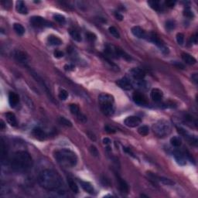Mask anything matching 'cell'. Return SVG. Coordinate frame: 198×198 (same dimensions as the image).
Returning a JSON list of instances; mask_svg holds the SVG:
<instances>
[{
	"mask_svg": "<svg viewBox=\"0 0 198 198\" xmlns=\"http://www.w3.org/2000/svg\"><path fill=\"white\" fill-rule=\"evenodd\" d=\"M38 181L39 185L48 191H55L61 195L65 194L62 178L54 170L46 169L41 171L38 176Z\"/></svg>",
	"mask_w": 198,
	"mask_h": 198,
	"instance_id": "cell-1",
	"label": "cell"
},
{
	"mask_svg": "<svg viewBox=\"0 0 198 198\" xmlns=\"http://www.w3.org/2000/svg\"><path fill=\"white\" fill-rule=\"evenodd\" d=\"M33 161L31 156L25 151L15 152L11 159V167L14 171L23 173L33 167Z\"/></svg>",
	"mask_w": 198,
	"mask_h": 198,
	"instance_id": "cell-2",
	"label": "cell"
},
{
	"mask_svg": "<svg viewBox=\"0 0 198 198\" xmlns=\"http://www.w3.org/2000/svg\"><path fill=\"white\" fill-rule=\"evenodd\" d=\"M54 158L60 166L66 168L74 167L78 163V156L75 152L68 149H61L54 152Z\"/></svg>",
	"mask_w": 198,
	"mask_h": 198,
	"instance_id": "cell-3",
	"label": "cell"
},
{
	"mask_svg": "<svg viewBox=\"0 0 198 198\" xmlns=\"http://www.w3.org/2000/svg\"><path fill=\"white\" fill-rule=\"evenodd\" d=\"M172 125L167 120H159L152 125V131L157 137L163 138L171 132Z\"/></svg>",
	"mask_w": 198,
	"mask_h": 198,
	"instance_id": "cell-4",
	"label": "cell"
},
{
	"mask_svg": "<svg viewBox=\"0 0 198 198\" xmlns=\"http://www.w3.org/2000/svg\"><path fill=\"white\" fill-rule=\"evenodd\" d=\"M30 23L33 26L38 28L52 26V23L41 16H33L30 18Z\"/></svg>",
	"mask_w": 198,
	"mask_h": 198,
	"instance_id": "cell-5",
	"label": "cell"
},
{
	"mask_svg": "<svg viewBox=\"0 0 198 198\" xmlns=\"http://www.w3.org/2000/svg\"><path fill=\"white\" fill-rule=\"evenodd\" d=\"M149 39H150V41H152V43H154V44L161 50V51L163 53H169L168 47L166 46V45L162 42L161 39H159V37H157V35H156L155 33H150V35L149 36Z\"/></svg>",
	"mask_w": 198,
	"mask_h": 198,
	"instance_id": "cell-6",
	"label": "cell"
},
{
	"mask_svg": "<svg viewBox=\"0 0 198 198\" xmlns=\"http://www.w3.org/2000/svg\"><path fill=\"white\" fill-rule=\"evenodd\" d=\"M30 73H31V74H32V76L36 80H37V81H38V82L41 84L43 88H44V90L46 91V94L49 95L50 98H51L52 101H53V95H52V94H51V91H49V88L47 87V85H46V84L45 83V81H44V80H43V79H42L41 78H40V77L37 74V73H36V72L33 71H30Z\"/></svg>",
	"mask_w": 198,
	"mask_h": 198,
	"instance_id": "cell-7",
	"label": "cell"
},
{
	"mask_svg": "<svg viewBox=\"0 0 198 198\" xmlns=\"http://www.w3.org/2000/svg\"><path fill=\"white\" fill-rule=\"evenodd\" d=\"M140 123V118L137 117V116H134V115L127 117L124 121V124L126 126L130 127V128H135V127L138 126Z\"/></svg>",
	"mask_w": 198,
	"mask_h": 198,
	"instance_id": "cell-8",
	"label": "cell"
},
{
	"mask_svg": "<svg viewBox=\"0 0 198 198\" xmlns=\"http://www.w3.org/2000/svg\"><path fill=\"white\" fill-rule=\"evenodd\" d=\"M177 129H178V132H179L180 135L183 136V137H184V138H186V139H187V140L188 141L190 144L194 145H197V138L196 136H191L190 134H189V132H187L183 129H181V128H177Z\"/></svg>",
	"mask_w": 198,
	"mask_h": 198,
	"instance_id": "cell-9",
	"label": "cell"
},
{
	"mask_svg": "<svg viewBox=\"0 0 198 198\" xmlns=\"http://www.w3.org/2000/svg\"><path fill=\"white\" fill-rule=\"evenodd\" d=\"M132 99L134 102L138 105H147V100L145 98V95H143L142 93L136 91L132 95Z\"/></svg>",
	"mask_w": 198,
	"mask_h": 198,
	"instance_id": "cell-10",
	"label": "cell"
},
{
	"mask_svg": "<svg viewBox=\"0 0 198 198\" xmlns=\"http://www.w3.org/2000/svg\"><path fill=\"white\" fill-rule=\"evenodd\" d=\"M116 84L118 86H119L120 88L125 91H130L132 89V84L131 81H129L127 78H122L116 81Z\"/></svg>",
	"mask_w": 198,
	"mask_h": 198,
	"instance_id": "cell-11",
	"label": "cell"
},
{
	"mask_svg": "<svg viewBox=\"0 0 198 198\" xmlns=\"http://www.w3.org/2000/svg\"><path fill=\"white\" fill-rule=\"evenodd\" d=\"M101 109L102 112L107 116H111L115 112V108H114V103L101 104L100 105Z\"/></svg>",
	"mask_w": 198,
	"mask_h": 198,
	"instance_id": "cell-12",
	"label": "cell"
},
{
	"mask_svg": "<svg viewBox=\"0 0 198 198\" xmlns=\"http://www.w3.org/2000/svg\"><path fill=\"white\" fill-rule=\"evenodd\" d=\"M131 75L132 76L135 80H137V81H142L144 79L145 76V71H143V69L141 68H138V67H136V68H133L132 70H131Z\"/></svg>",
	"mask_w": 198,
	"mask_h": 198,
	"instance_id": "cell-13",
	"label": "cell"
},
{
	"mask_svg": "<svg viewBox=\"0 0 198 198\" xmlns=\"http://www.w3.org/2000/svg\"><path fill=\"white\" fill-rule=\"evenodd\" d=\"M173 156L175 158L177 163L180 166H185L187 164L186 157H185L184 154L182 152H180V150H175L173 152Z\"/></svg>",
	"mask_w": 198,
	"mask_h": 198,
	"instance_id": "cell-14",
	"label": "cell"
},
{
	"mask_svg": "<svg viewBox=\"0 0 198 198\" xmlns=\"http://www.w3.org/2000/svg\"><path fill=\"white\" fill-rule=\"evenodd\" d=\"M116 176V179H117V182L118 183V187H119L120 190L122 193H125L127 194L129 192V186L127 184V183L122 179L119 175H118L117 173H115Z\"/></svg>",
	"mask_w": 198,
	"mask_h": 198,
	"instance_id": "cell-15",
	"label": "cell"
},
{
	"mask_svg": "<svg viewBox=\"0 0 198 198\" xmlns=\"http://www.w3.org/2000/svg\"><path fill=\"white\" fill-rule=\"evenodd\" d=\"M150 97L154 101H160L163 98V93L161 90H159L158 88H154L152 89L151 93H150Z\"/></svg>",
	"mask_w": 198,
	"mask_h": 198,
	"instance_id": "cell-16",
	"label": "cell"
},
{
	"mask_svg": "<svg viewBox=\"0 0 198 198\" xmlns=\"http://www.w3.org/2000/svg\"><path fill=\"white\" fill-rule=\"evenodd\" d=\"M32 134L33 136H34L35 138L38 139V140L43 141L46 138V134L44 132V130L39 128V127H36V128L33 129Z\"/></svg>",
	"mask_w": 198,
	"mask_h": 198,
	"instance_id": "cell-17",
	"label": "cell"
},
{
	"mask_svg": "<svg viewBox=\"0 0 198 198\" xmlns=\"http://www.w3.org/2000/svg\"><path fill=\"white\" fill-rule=\"evenodd\" d=\"M14 57L18 62L21 64H26L27 62V56L26 55L25 53H23V51H16L14 52Z\"/></svg>",
	"mask_w": 198,
	"mask_h": 198,
	"instance_id": "cell-18",
	"label": "cell"
},
{
	"mask_svg": "<svg viewBox=\"0 0 198 198\" xmlns=\"http://www.w3.org/2000/svg\"><path fill=\"white\" fill-rule=\"evenodd\" d=\"M132 33L135 36V37H138L139 39L142 38H145L146 37V34L145 32L144 31L143 29L140 27V26H134L132 28Z\"/></svg>",
	"mask_w": 198,
	"mask_h": 198,
	"instance_id": "cell-19",
	"label": "cell"
},
{
	"mask_svg": "<svg viewBox=\"0 0 198 198\" xmlns=\"http://www.w3.org/2000/svg\"><path fill=\"white\" fill-rule=\"evenodd\" d=\"M99 103L101 104H108V103H114V98L111 95L108 94H101L98 97Z\"/></svg>",
	"mask_w": 198,
	"mask_h": 198,
	"instance_id": "cell-20",
	"label": "cell"
},
{
	"mask_svg": "<svg viewBox=\"0 0 198 198\" xmlns=\"http://www.w3.org/2000/svg\"><path fill=\"white\" fill-rule=\"evenodd\" d=\"M19 102V97L17 94L10 92L9 95V103L12 108H15Z\"/></svg>",
	"mask_w": 198,
	"mask_h": 198,
	"instance_id": "cell-21",
	"label": "cell"
},
{
	"mask_svg": "<svg viewBox=\"0 0 198 198\" xmlns=\"http://www.w3.org/2000/svg\"><path fill=\"white\" fill-rule=\"evenodd\" d=\"M16 11L18 12L19 13L23 14V15H26L28 13V9L27 7L26 6L25 3L23 1H18L16 2Z\"/></svg>",
	"mask_w": 198,
	"mask_h": 198,
	"instance_id": "cell-22",
	"label": "cell"
},
{
	"mask_svg": "<svg viewBox=\"0 0 198 198\" xmlns=\"http://www.w3.org/2000/svg\"><path fill=\"white\" fill-rule=\"evenodd\" d=\"M181 57H182L183 60L186 64H187L193 65V64H195L197 63L196 59H195L193 56L189 54V53H183Z\"/></svg>",
	"mask_w": 198,
	"mask_h": 198,
	"instance_id": "cell-23",
	"label": "cell"
},
{
	"mask_svg": "<svg viewBox=\"0 0 198 198\" xmlns=\"http://www.w3.org/2000/svg\"><path fill=\"white\" fill-rule=\"evenodd\" d=\"M6 118L7 122L9 123L11 126L16 127L17 125V120H16V115L12 112L6 113Z\"/></svg>",
	"mask_w": 198,
	"mask_h": 198,
	"instance_id": "cell-24",
	"label": "cell"
},
{
	"mask_svg": "<svg viewBox=\"0 0 198 198\" xmlns=\"http://www.w3.org/2000/svg\"><path fill=\"white\" fill-rule=\"evenodd\" d=\"M80 183H81V187H82L87 193L91 194H93L95 193V189H94V187H93L92 184H91V183L87 182V181H80Z\"/></svg>",
	"mask_w": 198,
	"mask_h": 198,
	"instance_id": "cell-25",
	"label": "cell"
},
{
	"mask_svg": "<svg viewBox=\"0 0 198 198\" xmlns=\"http://www.w3.org/2000/svg\"><path fill=\"white\" fill-rule=\"evenodd\" d=\"M47 41H48L49 44H51L52 46H59V45L62 44V40L59 37L53 36V35L49 36Z\"/></svg>",
	"mask_w": 198,
	"mask_h": 198,
	"instance_id": "cell-26",
	"label": "cell"
},
{
	"mask_svg": "<svg viewBox=\"0 0 198 198\" xmlns=\"http://www.w3.org/2000/svg\"><path fill=\"white\" fill-rule=\"evenodd\" d=\"M170 144L174 147H180L182 144V139L179 136H173L170 138Z\"/></svg>",
	"mask_w": 198,
	"mask_h": 198,
	"instance_id": "cell-27",
	"label": "cell"
},
{
	"mask_svg": "<svg viewBox=\"0 0 198 198\" xmlns=\"http://www.w3.org/2000/svg\"><path fill=\"white\" fill-rule=\"evenodd\" d=\"M152 175L153 177L156 178V180H158V181L163 183L165 185H173L175 183L173 181H172V180H170V179H167V178L162 177H156V176L153 175V174H152Z\"/></svg>",
	"mask_w": 198,
	"mask_h": 198,
	"instance_id": "cell-28",
	"label": "cell"
},
{
	"mask_svg": "<svg viewBox=\"0 0 198 198\" xmlns=\"http://www.w3.org/2000/svg\"><path fill=\"white\" fill-rule=\"evenodd\" d=\"M13 29L15 32L19 35V36H23L25 33V29L23 26L19 24V23H14Z\"/></svg>",
	"mask_w": 198,
	"mask_h": 198,
	"instance_id": "cell-29",
	"label": "cell"
},
{
	"mask_svg": "<svg viewBox=\"0 0 198 198\" xmlns=\"http://www.w3.org/2000/svg\"><path fill=\"white\" fill-rule=\"evenodd\" d=\"M70 111H71V112L73 115H76L77 118H78L79 116L81 115L80 108H79L78 106L77 105H75V104H72V105H70Z\"/></svg>",
	"mask_w": 198,
	"mask_h": 198,
	"instance_id": "cell-30",
	"label": "cell"
},
{
	"mask_svg": "<svg viewBox=\"0 0 198 198\" xmlns=\"http://www.w3.org/2000/svg\"><path fill=\"white\" fill-rule=\"evenodd\" d=\"M67 182H68V185H69L70 189L72 191L74 192V193H75V194L78 193L79 188H78V187L77 183L74 182V180H72V179H68Z\"/></svg>",
	"mask_w": 198,
	"mask_h": 198,
	"instance_id": "cell-31",
	"label": "cell"
},
{
	"mask_svg": "<svg viewBox=\"0 0 198 198\" xmlns=\"http://www.w3.org/2000/svg\"><path fill=\"white\" fill-rule=\"evenodd\" d=\"M148 4L152 9L156 11H161V6L159 1H148Z\"/></svg>",
	"mask_w": 198,
	"mask_h": 198,
	"instance_id": "cell-32",
	"label": "cell"
},
{
	"mask_svg": "<svg viewBox=\"0 0 198 198\" xmlns=\"http://www.w3.org/2000/svg\"><path fill=\"white\" fill-rule=\"evenodd\" d=\"M1 154H2V162L3 163L5 161V159H6L7 157L6 147L5 145L3 138H2V140H1Z\"/></svg>",
	"mask_w": 198,
	"mask_h": 198,
	"instance_id": "cell-33",
	"label": "cell"
},
{
	"mask_svg": "<svg viewBox=\"0 0 198 198\" xmlns=\"http://www.w3.org/2000/svg\"><path fill=\"white\" fill-rule=\"evenodd\" d=\"M70 34H71V37L74 40H76L78 42L81 41V36L79 33L78 31H77L75 30H70Z\"/></svg>",
	"mask_w": 198,
	"mask_h": 198,
	"instance_id": "cell-34",
	"label": "cell"
},
{
	"mask_svg": "<svg viewBox=\"0 0 198 198\" xmlns=\"http://www.w3.org/2000/svg\"><path fill=\"white\" fill-rule=\"evenodd\" d=\"M53 19L56 22H57L58 23H60L61 25L64 24L66 23V19L64 16L60 15V14H54L53 15Z\"/></svg>",
	"mask_w": 198,
	"mask_h": 198,
	"instance_id": "cell-35",
	"label": "cell"
},
{
	"mask_svg": "<svg viewBox=\"0 0 198 198\" xmlns=\"http://www.w3.org/2000/svg\"><path fill=\"white\" fill-rule=\"evenodd\" d=\"M58 121L60 122V124H61L62 125H64L66 127H72L71 122L69 121L68 119H67L66 118L60 117L58 118Z\"/></svg>",
	"mask_w": 198,
	"mask_h": 198,
	"instance_id": "cell-36",
	"label": "cell"
},
{
	"mask_svg": "<svg viewBox=\"0 0 198 198\" xmlns=\"http://www.w3.org/2000/svg\"><path fill=\"white\" fill-rule=\"evenodd\" d=\"M138 132L141 136H145L149 134L150 129H149V127H148L147 125H143V126H141L140 128L138 129Z\"/></svg>",
	"mask_w": 198,
	"mask_h": 198,
	"instance_id": "cell-37",
	"label": "cell"
},
{
	"mask_svg": "<svg viewBox=\"0 0 198 198\" xmlns=\"http://www.w3.org/2000/svg\"><path fill=\"white\" fill-rule=\"evenodd\" d=\"M183 16L189 19H193L194 17V12H193V11L190 9V8L187 7V8H185V9L183 10Z\"/></svg>",
	"mask_w": 198,
	"mask_h": 198,
	"instance_id": "cell-38",
	"label": "cell"
},
{
	"mask_svg": "<svg viewBox=\"0 0 198 198\" xmlns=\"http://www.w3.org/2000/svg\"><path fill=\"white\" fill-rule=\"evenodd\" d=\"M109 32H110L111 34L112 35L113 37H115V38H118V39L120 38L119 32L118 31V30L115 27V26H110V27H109Z\"/></svg>",
	"mask_w": 198,
	"mask_h": 198,
	"instance_id": "cell-39",
	"label": "cell"
},
{
	"mask_svg": "<svg viewBox=\"0 0 198 198\" xmlns=\"http://www.w3.org/2000/svg\"><path fill=\"white\" fill-rule=\"evenodd\" d=\"M175 23L173 22V20H169L166 23V30H169V31H171L175 29Z\"/></svg>",
	"mask_w": 198,
	"mask_h": 198,
	"instance_id": "cell-40",
	"label": "cell"
},
{
	"mask_svg": "<svg viewBox=\"0 0 198 198\" xmlns=\"http://www.w3.org/2000/svg\"><path fill=\"white\" fill-rule=\"evenodd\" d=\"M58 97H59V98H60V100H64H64H66V99L68 98V93H67V91L66 90L62 89V90L60 91V93H59Z\"/></svg>",
	"mask_w": 198,
	"mask_h": 198,
	"instance_id": "cell-41",
	"label": "cell"
},
{
	"mask_svg": "<svg viewBox=\"0 0 198 198\" xmlns=\"http://www.w3.org/2000/svg\"><path fill=\"white\" fill-rule=\"evenodd\" d=\"M177 41L180 45H182L184 43V35L181 33H177Z\"/></svg>",
	"mask_w": 198,
	"mask_h": 198,
	"instance_id": "cell-42",
	"label": "cell"
},
{
	"mask_svg": "<svg viewBox=\"0 0 198 198\" xmlns=\"http://www.w3.org/2000/svg\"><path fill=\"white\" fill-rule=\"evenodd\" d=\"M86 37H87V39L91 42L95 41L96 39H97L96 35H95V33H90V32L87 33V34H86Z\"/></svg>",
	"mask_w": 198,
	"mask_h": 198,
	"instance_id": "cell-43",
	"label": "cell"
},
{
	"mask_svg": "<svg viewBox=\"0 0 198 198\" xmlns=\"http://www.w3.org/2000/svg\"><path fill=\"white\" fill-rule=\"evenodd\" d=\"M90 152L94 156H98L99 152L98 149L95 147V145H91L90 146Z\"/></svg>",
	"mask_w": 198,
	"mask_h": 198,
	"instance_id": "cell-44",
	"label": "cell"
},
{
	"mask_svg": "<svg viewBox=\"0 0 198 198\" xmlns=\"http://www.w3.org/2000/svg\"><path fill=\"white\" fill-rule=\"evenodd\" d=\"M165 5L168 8H173V7L175 6L176 2L175 1H173V0H167V1L165 2Z\"/></svg>",
	"mask_w": 198,
	"mask_h": 198,
	"instance_id": "cell-45",
	"label": "cell"
},
{
	"mask_svg": "<svg viewBox=\"0 0 198 198\" xmlns=\"http://www.w3.org/2000/svg\"><path fill=\"white\" fill-rule=\"evenodd\" d=\"M53 54H54V57L57 58H61L64 57V53H63L62 51H59V50H56V51H54Z\"/></svg>",
	"mask_w": 198,
	"mask_h": 198,
	"instance_id": "cell-46",
	"label": "cell"
},
{
	"mask_svg": "<svg viewBox=\"0 0 198 198\" xmlns=\"http://www.w3.org/2000/svg\"><path fill=\"white\" fill-rule=\"evenodd\" d=\"M173 64L176 67H177V68H179V69H181V70H183L185 69V66L183 64H181V63L178 62V61H174V62L173 63Z\"/></svg>",
	"mask_w": 198,
	"mask_h": 198,
	"instance_id": "cell-47",
	"label": "cell"
},
{
	"mask_svg": "<svg viewBox=\"0 0 198 198\" xmlns=\"http://www.w3.org/2000/svg\"><path fill=\"white\" fill-rule=\"evenodd\" d=\"M87 134H88V137L91 138V140H92V141L96 140V136H95V135L93 133V132H88Z\"/></svg>",
	"mask_w": 198,
	"mask_h": 198,
	"instance_id": "cell-48",
	"label": "cell"
},
{
	"mask_svg": "<svg viewBox=\"0 0 198 198\" xmlns=\"http://www.w3.org/2000/svg\"><path fill=\"white\" fill-rule=\"evenodd\" d=\"M115 18L120 21H122L123 19V16L121 13H119V12H115Z\"/></svg>",
	"mask_w": 198,
	"mask_h": 198,
	"instance_id": "cell-49",
	"label": "cell"
},
{
	"mask_svg": "<svg viewBox=\"0 0 198 198\" xmlns=\"http://www.w3.org/2000/svg\"><path fill=\"white\" fill-rule=\"evenodd\" d=\"M74 66L72 64H66L64 66V69L66 70V71H68L74 70Z\"/></svg>",
	"mask_w": 198,
	"mask_h": 198,
	"instance_id": "cell-50",
	"label": "cell"
},
{
	"mask_svg": "<svg viewBox=\"0 0 198 198\" xmlns=\"http://www.w3.org/2000/svg\"><path fill=\"white\" fill-rule=\"evenodd\" d=\"M105 131L107 132H108V133H114V132H115V130H114L112 128H111L109 126H105Z\"/></svg>",
	"mask_w": 198,
	"mask_h": 198,
	"instance_id": "cell-51",
	"label": "cell"
},
{
	"mask_svg": "<svg viewBox=\"0 0 198 198\" xmlns=\"http://www.w3.org/2000/svg\"><path fill=\"white\" fill-rule=\"evenodd\" d=\"M192 81H194V83L196 84H197L198 83V76H197V74H194L193 75H192Z\"/></svg>",
	"mask_w": 198,
	"mask_h": 198,
	"instance_id": "cell-52",
	"label": "cell"
},
{
	"mask_svg": "<svg viewBox=\"0 0 198 198\" xmlns=\"http://www.w3.org/2000/svg\"><path fill=\"white\" fill-rule=\"evenodd\" d=\"M103 143L105 145H109L111 143V140L108 138H105L103 139Z\"/></svg>",
	"mask_w": 198,
	"mask_h": 198,
	"instance_id": "cell-53",
	"label": "cell"
},
{
	"mask_svg": "<svg viewBox=\"0 0 198 198\" xmlns=\"http://www.w3.org/2000/svg\"><path fill=\"white\" fill-rule=\"evenodd\" d=\"M123 150L125 151L126 152H128V153H129V154H131V156H133V153H132V152L131 150H130V149H129V148H123Z\"/></svg>",
	"mask_w": 198,
	"mask_h": 198,
	"instance_id": "cell-54",
	"label": "cell"
},
{
	"mask_svg": "<svg viewBox=\"0 0 198 198\" xmlns=\"http://www.w3.org/2000/svg\"><path fill=\"white\" fill-rule=\"evenodd\" d=\"M191 40L194 42V44H197V35L195 34V36H194V37H192Z\"/></svg>",
	"mask_w": 198,
	"mask_h": 198,
	"instance_id": "cell-55",
	"label": "cell"
},
{
	"mask_svg": "<svg viewBox=\"0 0 198 198\" xmlns=\"http://www.w3.org/2000/svg\"><path fill=\"white\" fill-rule=\"evenodd\" d=\"M0 125H1V130H4L5 128H6V125H5V122L2 120H1V124H0Z\"/></svg>",
	"mask_w": 198,
	"mask_h": 198,
	"instance_id": "cell-56",
	"label": "cell"
}]
</instances>
